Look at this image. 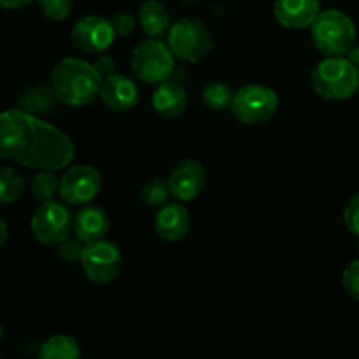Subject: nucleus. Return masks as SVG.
<instances>
[{"label": "nucleus", "instance_id": "nucleus-26", "mask_svg": "<svg viewBox=\"0 0 359 359\" xmlns=\"http://www.w3.org/2000/svg\"><path fill=\"white\" fill-rule=\"evenodd\" d=\"M84 245L86 244L77 237L65 238V241L58 244L60 259L65 263H70V265H74V263H81V256H83Z\"/></svg>", "mask_w": 359, "mask_h": 359}, {"label": "nucleus", "instance_id": "nucleus-24", "mask_svg": "<svg viewBox=\"0 0 359 359\" xmlns=\"http://www.w3.org/2000/svg\"><path fill=\"white\" fill-rule=\"evenodd\" d=\"M168 196H170L168 182L158 177L147 181L146 184L142 186V191H140V198H142V202L151 207H161L163 203H167Z\"/></svg>", "mask_w": 359, "mask_h": 359}, {"label": "nucleus", "instance_id": "nucleus-5", "mask_svg": "<svg viewBox=\"0 0 359 359\" xmlns=\"http://www.w3.org/2000/svg\"><path fill=\"white\" fill-rule=\"evenodd\" d=\"M132 70L142 83L160 84L170 79L175 70V55L161 39H146L132 53Z\"/></svg>", "mask_w": 359, "mask_h": 359}, {"label": "nucleus", "instance_id": "nucleus-16", "mask_svg": "<svg viewBox=\"0 0 359 359\" xmlns=\"http://www.w3.org/2000/svg\"><path fill=\"white\" fill-rule=\"evenodd\" d=\"M109 228H111V217L107 210L93 203L83 205V209H79V212L74 216V233L84 244L104 238Z\"/></svg>", "mask_w": 359, "mask_h": 359}, {"label": "nucleus", "instance_id": "nucleus-32", "mask_svg": "<svg viewBox=\"0 0 359 359\" xmlns=\"http://www.w3.org/2000/svg\"><path fill=\"white\" fill-rule=\"evenodd\" d=\"M7 235H9V230H7V224H6V221H4L2 217H0V248H2V245L6 244Z\"/></svg>", "mask_w": 359, "mask_h": 359}, {"label": "nucleus", "instance_id": "nucleus-13", "mask_svg": "<svg viewBox=\"0 0 359 359\" xmlns=\"http://www.w3.org/2000/svg\"><path fill=\"white\" fill-rule=\"evenodd\" d=\"M321 13L319 0H276L273 16L283 27L302 30L311 28L318 14Z\"/></svg>", "mask_w": 359, "mask_h": 359}, {"label": "nucleus", "instance_id": "nucleus-15", "mask_svg": "<svg viewBox=\"0 0 359 359\" xmlns=\"http://www.w3.org/2000/svg\"><path fill=\"white\" fill-rule=\"evenodd\" d=\"M154 230L163 241L179 242L189 231V214L184 205L163 203L154 216Z\"/></svg>", "mask_w": 359, "mask_h": 359}, {"label": "nucleus", "instance_id": "nucleus-14", "mask_svg": "<svg viewBox=\"0 0 359 359\" xmlns=\"http://www.w3.org/2000/svg\"><path fill=\"white\" fill-rule=\"evenodd\" d=\"M100 97L112 111H130L139 102V86L128 76L114 72L102 79Z\"/></svg>", "mask_w": 359, "mask_h": 359}, {"label": "nucleus", "instance_id": "nucleus-3", "mask_svg": "<svg viewBox=\"0 0 359 359\" xmlns=\"http://www.w3.org/2000/svg\"><path fill=\"white\" fill-rule=\"evenodd\" d=\"M311 83L326 100H347L359 88V67L346 55L326 56L312 69Z\"/></svg>", "mask_w": 359, "mask_h": 359}, {"label": "nucleus", "instance_id": "nucleus-17", "mask_svg": "<svg viewBox=\"0 0 359 359\" xmlns=\"http://www.w3.org/2000/svg\"><path fill=\"white\" fill-rule=\"evenodd\" d=\"M188 107V95L177 81L167 79L158 84L153 95V109L163 118H177Z\"/></svg>", "mask_w": 359, "mask_h": 359}, {"label": "nucleus", "instance_id": "nucleus-27", "mask_svg": "<svg viewBox=\"0 0 359 359\" xmlns=\"http://www.w3.org/2000/svg\"><path fill=\"white\" fill-rule=\"evenodd\" d=\"M342 284L344 290L347 291V294L359 302V259L351 262L349 265H347V269L344 270Z\"/></svg>", "mask_w": 359, "mask_h": 359}, {"label": "nucleus", "instance_id": "nucleus-28", "mask_svg": "<svg viewBox=\"0 0 359 359\" xmlns=\"http://www.w3.org/2000/svg\"><path fill=\"white\" fill-rule=\"evenodd\" d=\"M344 223H346L347 230L359 237V193L349 200L344 210Z\"/></svg>", "mask_w": 359, "mask_h": 359}, {"label": "nucleus", "instance_id": "nucleus-4", "mask_svg": "<svg viewBox=\"0 0 359 359\" xmlns=\"http://www.w3.org/2000/svg\"><path fill=\"white\" fill-rule=\"evenodd\" d=\"M311 39L314 48L325 56H342L353 49L356 27L342 11H321L311 25Z\"/></svg>", "mask_w": 359, "mask_h": 359}, {"label": "nucleus", "instance_id": "nucleus-30", "mask_svg": "<svg viewBox=\"0 0 359 359\" xmlns=\"http://www.w3.org/2000/svg\"><path fill=\"white\" fill-rule=\"evenodd\" d=\"M93 67H95V70H97L98 76H100L102 79H105V77H109L111 74L116 72V62H114V58H112V56H109V55L98 56V58L95 60Z\"/></svg>", "mask_w": 359, "mask_h": 359}, {"label": "nucleus", "instance_id": "nucleus-18", "mask_svg": "<svg viewBox=\"0 0 359 359\" xmlns=\"http://www.w3.org/2000/svg\"><path fill=\"white\" fill-rule=\"evenodd\" d=\"M139 23L147 37L153 39L165 37L172 27L167 7L158 0H146L139 7Z\"/></svg>", "mask_w": 359, "mask_h": 359}, {"label": "nucleus", "instance_id": "nucleus-25", "mask_svg": "<svg viewBox=\"0 0 359 359\" xmlns=\"http://www.w3.org/2000/svg\"><path fill=\"white\" fill-rule=\"evenodd\" d=\"M39 7L49 20H65L72 13L74 0H37Z\"/></svg>", "mask_w": 359, "mask_h": 359}, {"label": "nucleus", "instance_id": "nucleus-34", "mask_svg": "<svg viewBox=\"0 0 359 359\" xmlns=\"http://www.w3.org/2000/svg\"><path fill=\"white\" fill-rule=\"evenodd\" d=\"M182 2H184V4H195V2H198V0H182Z\"/></svg>", "mask_w": 359, "mask_h": 359}, {"label": "nucleus", "instance_id": "nucleus-8", "mask_svg": "<svg viewBox=\"0 0 359 359\" xmlns=\"http://www.w3.org/2000/svg\"><path fill=\"white\" fill-rule=\"evenodd\" d=\"M30 226L32 233L41 244L58 245L74 231V216L65 203L48 200L35 210Z\"/></svg>", "mask_w": 359, "mask_h": 359}, {"label": "nucleus", "instance_id": "nucleus-33", "mask_svg": "<svg viewBox=\"0 0 359 359\" xmlns=\"http://www.w3.org/2000/svg\"><path fill=\"white\" fill-rule=\"evenodd\" d=\"M347 58H349L351 60V62H353V63H356V65L359 67V48H356V49H351V51L349 53H347Z\"/></svg>", "mask_w": 359, "mask_h": 359}, {"label": "nucleus", "instance_id": "nucleus-1", "mask_svg": "<svg viewBox=\"0 0 359 359\" xmlns=\"http://www.w3.org/2000/svg\"><path fill=\"white\" fill-rule=\"evenodd\" d=\"M70 137L32 112L13 109L0 114V158L37 170H62L72 163Z\"/></svg>", "mask_w": 359, "mask_h": 359}, {"label": "nucleus", "instance_id": "nucleus-35", "mask_svg": "<svg viewBox=\"0 0 359 359\" xmlns=\"http://www.w3.org/2000/svg\"><path fill=\"white\" fill-rule=\"evenodd\" d=\"M2 335H4V328H2V323H0V340H2Z\"/></svg>", "mask_w": 359, "mask_h": 359}, {"label": "nucleus", "instance_id": "nucleus-6", "mask_svg": "<svg viewBox=\"0 0 359 359\" xmlns=\"http://www.w3.org/2000/svg\"><path fill=\"white\" fill-rule=\"evenodd\" d=\"M167 44L170 46L175 58L188 63L202 62L214 48L209 28L200 20L193 18H182L172 23L167 34Z\"/></svg>", "mask_w": 359, "mask_h": 359}, {"label": "nucleus", "instance_id": "nucleus-7", "mask_svg": "<svg viewBox=\"0 0 359 359\" xmlns=\"http://www.w3.org/2000/svg\"><path fill=\"white\" fill-rule=\"evenodd\" d=\"M279 107L276 91L263 84H248L235 91L231 112L244 125H259L273 118Z\"/></svg>", "mask_w": 359, "mask_h": 359}, {"label": "nucleus", "instance_id": "nucleus-22", "mask_svg": "<svg viewBox=\"0 0 359 359\" xmlns=\"http://www.w3.org/2000/svg\"><path fill=\"white\" fill-rule=\"evenodd\" d=\"M56 100H58V97H56L53 86H39L28 91L21 98V107H23V111L32 112V114H39V112H46L51 107H55Z\"/></svg>", "mask_w": 359, "mask_h": 359}, {"label": "nucleus", "instance_id": "nucleus-19", "mask_svg": "<svg viewBox=\"0 0 359 359\" xmlns=\"http://www.w3.org/2000/svg\"><path fill=\"white\" fill-rule=\"evenodd\" d=\"M81 347L76 339L69 335H56L46 340L39 351L42 359H76L81 356Z\"/></svg>", "mask_w": 359, "mask_h": 359}, {"label": "nucleus", "instance_id": "nucleus-29", "mask_svg": "<svg viewBox=\"0 0 359 359\" xmlns=\"http://www.w3.org/2000/svg\"><path fill=\"white\" fill-rule=\"evenodd\" d=\"M111 21H112V27H114L116 34L118 35H130L137 27L135 18H133L130 13H125V11H121V13H116L114 18H112Z\"/></svg>", "mask_w": 359, "mask_h": 359}, {"label": "nucleus", "instance_id": "nucleus-12", "mask_svg": "<svg viewBox=\"0 0 359 359\" xmlns=\"http://www.w3.org/2000/svg\"><path fill=\"white\" fill-rule=\"evenodd\" d=\"M170 195L179 202H191L202 195L207 184V172L200 161L184 160L170 172L167 179Z\"/></svg>", "mask_w": 359, "mask_h": 359}, {"label": "nucleus", "instance_id": "nucleus-9", "mask_svg": "<svg viewBox=\"0 0 359 359\" xmlns=\"http://www.w3.org/2000/svg\"><path fill=\"white\" fill-rule=\"evenodd\" d=\"M81 265L88 279L97 284H107L121 272L123 256L118 245L100 238L84 245Z\"/></svg>", "mask_w": 359, "mask_h": 359}, {"label": "nucleus", "instance_id": "nucleus-10", "mask_svg": "<svg viewBox=\"0 0 359 359\" xmlns=\"http://www.w3.org/2000/svg\"><path fill=\"white\" fill-rule=\"evenodd\" d=\"M60 195L69 205H86L98 196L102 189V175L91 165L70 167L60 179Z\"/></svg>", "mask_w": 359, "mask_h": 359}, {"label": "nucleus", "instance_id": "nucleus-31", "mask_svg": "<svg viewBox=\"0 0 359 359\" xmlns=\"http://www.w3.org/2000/svg\"><path fill=\"white\" fill-rule=\"evenodd\" d=\"M32 0H0V7L4 9H21V7L28 6Z\"/></svg>", "mask_w": 359, "mask_h": 359}, {"label": "nucleus", "instance_id": "nucleus-2", "mask_svg": "<svg viewBox=\"0 0 359 359\" xmlns=\"http://www.w3.org/2000/svg\"><path fill=\"white\" fill-rule=\"evenodd\" d=\"M51 86L60 102L72 107L91 104L100 95L102 77L93 63L81 58H65L51 74Z\"/></svg>", "mask_w": 359, "mask_h": 359}, {"label": "nucleus", "instance_id": "nucleus-11", "mask_svg": "<svg viewBox=\"0 0 359 359\" xmlns=\"http://www.w3.org/2000/svg\"><path fill=\"white\" fill-rule=\"evenodd\" d=\"M112 21L104 16H84L77 21L70 32L74 46L86 53H104L116 39Z\"/></svg>", "mask_w": 359, "mask_h": 359}, {"label": "nucleus", "instance_id": "nucleus-21", "mask_svg": "<svg viewBox=\"0 0 359 359\" xmlns=\"http://www.w3.org/2000/svg\"><path fill=\"white\" fill-rule=\"evenodd\" d=\"M23 175L13 167H0V203L16 202L23 195Z\"/></svg>", "mask_w": 359, "mask_h": 359}, {"label": "nucleus", "instance_id": "nucleus-20", "mask_svg": "<svg viewBox=\"0 0 359 359\" xmlns=\"http://www.w3.org/2000/svg\"><path fill=\"white\" fill-rule=\"evenodd\" d=\"M235 91L223 81H209L202 90V100L212 111H224L231 107Z\"/></svg>", "mask_w": 359, "mask_h": 359}, {"label": "nucleus", "instance_id": "nucleus-23", "mask_svg": "<svg viewBox=\"0 0 359 359\" xmlns=\"http://www.w3.org/2000/svg\"><path fill=\"white\" fill-rule=\"evenodd\" d=\"M60 184L62 181L56 177L55 170H41L32 181V193L39 202H48L60 195Z\"/></svg>", "mask_w": 359, "mask_h": 359}]
</instances>
